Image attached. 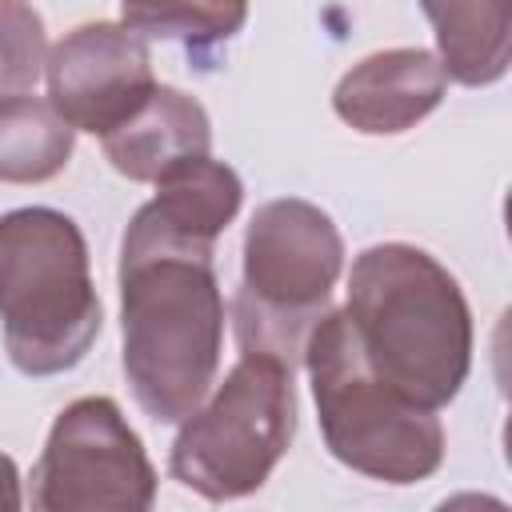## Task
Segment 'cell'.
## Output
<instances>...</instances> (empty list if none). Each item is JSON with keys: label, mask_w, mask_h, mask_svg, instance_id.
Masks as SVG:
<instances>
[{"label": "cell", "mask_w": 512, "mask_h": 512, "mask_svg": "<svg viewBox=\"0 0 512 512\" xmlns=\"http://www.w3.org/2000/svg\"><path fill=\"white\" fill-rule=\"evenodd\" d=\"M124 376L156 424H180L216 384L224 348V292L216 244L152 228L140 212L120 240Z\"/></svg>", "instance_id": "1"}, {"label": "cell", "mask_w": 512, "mask_h": 512, "mask_svg": "<svg viewBox=\"0 0 512 512\" xmlns=\"http://www.w3.org/2000/svg\"><path fill=\"white\" fill-rule=\"evenodd\" d=\"M344 312L368 368L404 400L428 412L456 400L472 368V308L432 252L404 240L364 248Z\"/></svg>", "instance_id": "2"}, {"label": "cell", "mask_w": 512, "mask_h": 512, "mask_svg": "<svg viewBox=\"0 0 512 512\" xmlns=\"http://www.w3.org/2000/svg\"><path fill=\"white\" fill-rule=\"evenodd\" d=\"M100 296L88 240L60 208H12L0 216V328L8 360L24 376L76 368L100 336Z\"/></svg>", "instance_id": "3"}, {"label": "cell", "mask_w": 512, "mask_h": 512, "mask_svg": "<svg viewBox=\"0 0 512 512\" xmlns=\"http://www.w3.org/2000/svg\"><path fill=\"white\" fill-rule=\"evenodd\" d=\"M300 364L308 368L324 444L344 468L404 488L444 464L436 412L404 400L368 368L344 308H328L316 320Z\"/></svg>", "instance_id": "4"}, {"label": "cell", "mask_w": 512, "mask_h": 512, "mask_svg": "<svg viewBox=\"0 0 512 512\" xmlns=\"http://www.w3.org/2000/svg\"><path fill=\"white\" fill-rule=\"evenodd\" d=\"M340 272L344 236L320 204L300 196L260 204L244 232V268L232 296L240 352L284 360L296 372L308 332L332 308Z\"/></svg>", "instance_id": "5"}, {"label": "cell", "mask_w": 512, "mask_h": 512, "mask_svg": "<svg viewBox=\"0 0 512 512\" xmlns=\"http://www.w3.org/2000/svg\"><path fill=\"white\" fill-rule=\"evenodd\" d=\"M296 436L292 368L272 356H248L224 372L184 420L168 452V472L188 492L224 504L264 488Z\"/></svg>", "instance_id": "6"}, {"label": "cell", "mask_w": 512, "mask_h": 512, "mask_svg": "<svg viewBox=\"0 0 512 512\" xmlns=\"http://www.w3.org/2000/svg\"><path fill=\"white\" fill-rule=\"evenodd\" d=\"M156 500V468L112 396L72 400L32 464L40 512H144Z\"/></svg>", "instance_id": "7"}, {"label": "cell", "mask_w": 512, "mask_h": 512, "mask_svg": "<svg viewBox=\"0 0 512 512\" xmlns=\"http://www.w3.org/2000/svg\"><path fill=\"white\" fill-rule=\"evenodd\" d=\"M48 104L76 128L108 136L156 88L148 40L116 20H92L64 32L44 60Z\"/></svg>", "instance_id": "8"}, {"label": "cell", "mask_w": 512, "mask_h": 512, "mask_svg": "<svg viewBox=\"0 0 512 512\" xmlns=\"http://www.w3.org/2000/svg\"><path fill=\"white\" fill-rule=\"evenodd\" d=\"M448 76L428 48H384L352 64L332 88L336 116L364 136H396L440 108Z\"/></svg>", "instance_id": "9"}, {"label": "cell", "mask_w": 512, "mask_h": 512, "mask_svg": "<svg viewBox=\"0 0 512 512\" xmlns=\"http://www.w3.org/2000/svg\"><path fill=\"white\" fill-rule=\"evenodd\" d=\"M108 164L136 180V184H156L168 168L208 156L212 148V120L204 104L180 88L156 84L148 100L108 136H100Z\"/></svg>", "instance_id": "10"}, {"label": "cell", "mask_w": 512, "mask_h": 512, "mask_svg": "<svg viewBox=\"0 0 512 512\" xmlns=\"http://www.w3.org/2000/svg\"><path fill=\"white\" fill-rule=\"evenodd\" d=\"M240 204H244L240 176L224 160L192 156L168 168L156 180V196L136 212L168 236H180L192 244H216L224 228L236 220Z\"/></svg>", "instance_id": "11"}, {"label": "cell", "mask_w": 512, "mask_h": 512, "mask_svg": "<svg viewBox=\"0 0 512 512\" xmlns=\"http://www.w3.org/2000/svg\"><path fill=\"white\" fill-rule=\"evenodd\" d=\"M436 28V60L464 88L496 84L512 56V0H420Z\"/></svg>", "instance_id": "12"}, {"label": "cell", "mask_w": 512, "mask_h": 512, "mask_svg": "<svg viewBox=\"0 0 512 512\" xmlns=\"http://www.w3.org/2000/svg\"><path fill=\"white\" fill-rule=\"evenodd\" d=\"M76 148V128L32 92L0 100V180L44 184L64 172Z\"/></svg>", "instance_id": "13"}, {"label": "cell", "mask_w": 512, "mask_h": 512, "mask_svg": "<svg viewBox=\"0 0 512 512\" xmlns=\"http://www.w3.org/2000/svg\"><path fill=\"white\" fill-rule=\"evenodd\" d=\"M120 16L140 36L180 40L196 60H208L244 28L248 0H120Z\"/></svg>", "instance_id": "14"}, {"label": "cell", "mask_w": 512, "mask_h": 512, "mask_svg": "<svg viewBox=\"0 0 512 512\" xmlns=\"http://www.w3.org/2000/svg\"><path fill=\"white\" fill-rule=\"evenodd\" d=\"M44 60L48 36L32 0H0V100L32 92Z\"/></svg>", "instance_id": "15"}, {"label": "cell", "mask_w": 512, "mask_h": 512, "mask_svg": "<svg viewBox=\"0 0 512 512\" xmlns=\"http://www.w3.org/2000/svg\"><path fill=\"white\" fill-rule=\"evenodd\" d=\"M0 508L4 512H16L24 508V492H20V472H16V460L0 452Z\"/></svg>", "instance_id": "16"}]
</instances>
